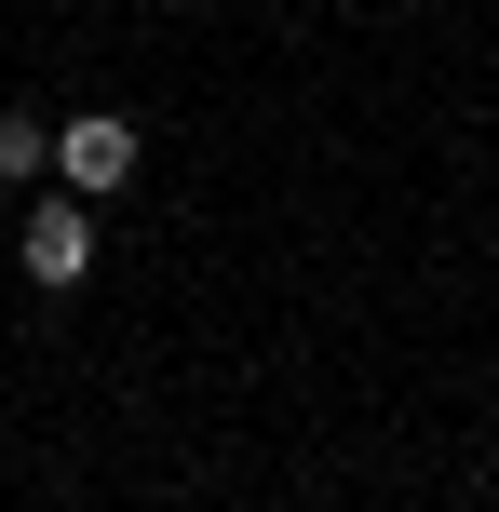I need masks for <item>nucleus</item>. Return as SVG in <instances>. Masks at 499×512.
Wrapping results in <instances>:
<instances>
[{"mask_svg":"<svg viewBox=\"0 0 499 512\" xmlns=\"http://www.w3.org/2000/svg\"><path fill=\"white\" fill-rule=\"evenodd\" d=\"M135 162H149V135H135L122 108H81V122H54V189H81V203L135 189Z\"/></svg>","mask_w":499,"mask_h":512,"instance_id":"f257e3e1","label":"nucleus"},{"mask_svg":"<svg viewBox=\"0 0 499 512\" xmlns=\"http://www.w3.org/2000/svg\"><path fill=\"white\" fill-rule=\"evenodd\" d=\"M14 256H27V283H81L95 270V203H81V189H41L27 230H14Z\"/></svg>","mask_w":499,"mask_h":512,"instance_id":"f03ea898","label":"nucleus"},{"mask_svg":"<svg viewBox=\"0 0 499 512\" xmlns=\"http://www.w3.org/2000/svg\"><path fill=\"white\" fill-rule=\"evenodd\" d=\"M54 176V122H27V108H0V189Z\"/></svg>","mask_w":499,"mask_h":512,"instance_id":"7ed1b4c3","label":"nucleus"}]
</instances>
